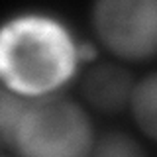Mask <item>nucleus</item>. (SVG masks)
Masks as SVG:
<instances>
[{"mask_svg":"<svg viewBox=\"0 0 157 157\" xmlns=\"http://www.w3.org/2000/svg\"><path fill=\"white\" fill-rule=\"evenodd\" d=\"M29 100L32 98L18 94L6 86H2V90H0V137H2V145L6 149H12L18 128L29 106Z\"/></svg>","mask_w":157,"mask_h":157,"instance_id":"423d86ee","label":"nucleus"},{"mask_svg":"<svg viewBox=\"0 0 157 157\" xmlns=\"http://www.w3.org/2000/svg\"><path fill=\"white\" fill-rule=\"evenodd\" d=\"M130 110L137 128L157 141V71L147 73L136 82Z\"/></svg>","mask_w":157,"mask_h":157,"instance_id":"39448f33","label":"nucleus"},{"mask_svg":"<svg viewBox=\"0 0 157 157\" xmlns=\"http://www.w3.org/2000/svg\"><path fill=\"white\" fill-rule=\"evenodd\" d=\"M88 157H147L141 144L126 132H106L94 140Z\"/></svg>","mask_w":157,"mask_h":157,"instance_id":"0eeeda50","label":"nucleus"},{"mask_svg":"<svg viewBox=\"0 0 157 157\" xmlns=\"http://www.w3.org/2000/svg\"><path fill=\"white\" fill-rule=\"evenodd\" d=\"M94 130L86 110L71 98H32L14 140L18 157H88Z\"/></svg>","mask_w":157,"mask_h":157,"instance_id":"f03ea898","label":"nucleus"},{"mask_svg":"<svg viewBox=\"0 0 157 157\" xmlns=\"http://www.w3.org/2000/svg\"><path fill=\"white\" fill-rule=\"evenodd\" d=\"M2 157H10V155H2Z\"/></svg>","mask_w":157,"mask_h":157,"instance_id":"6e6552de","label":"nucleus"},{"mask_svg":"<svg viewBox=\"0 0 157 157\" xmlns=\"http://www.w3.org/2000/svg\"><path fill=\"white\" fill-rule=\"evenodd\" d=\"M98 41L126 61L157 55V0H100L92 6Z\"/></svg>","mask_w":157,"mask_h":157,"instance_id":"7ed1b4c3","label":"nucleus"},{"mask_svg":"<svg viewBox=\"0 0 157 157\" xmlns=\"http://www.w3.org/2000/svg\"><path fill=\"white\" fill-rule=\"evenodd\" d=\"M134 75L120 63H96L82 77V96L92 108L106 114H116L130 108L136 88Z\"/></svg>","mask_w":157,"mask_h":157,"instance_id":"20e7f679","label":"nucleus"},{"mask_svg":"<svg viewBox=\"0 0 157 157\" xmlns=\"http://www.w3.org/2000/svg\"><path fill=\"white\" fill-rule=\"evenodd\" d=\"M78 43L57 18L22 14L8 20L0 33L2 86L39 98L55 94L77 73Z\"/></svg>","mask_w":157,"mask_h":157,"instance_id":"f257e3e1","label":"nucleus"}]
</instances>
